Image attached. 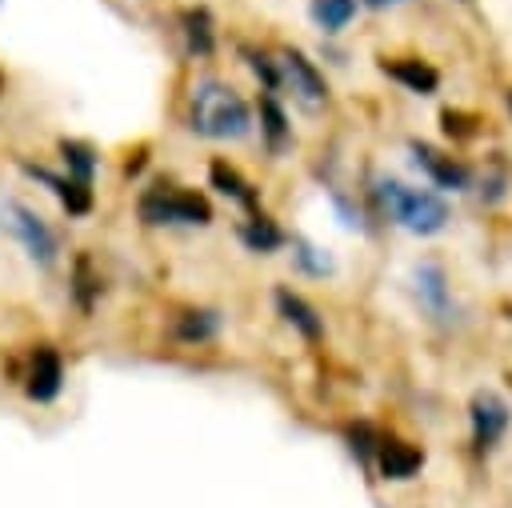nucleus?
Segmentation results:
<instances>
[{"instance_id": "f257e3e1", "label": "nucleus", "mask_w": 512, "mask_h": 508, "mask_svg": "<svg viewBox=\"0 0 512 508\" xmlns=\"http://www.w3.org/2000/svg\"><path fill=\"white\" fill-rule=\"evenodd\" d=\"M192 132L208 140H244L252 132V112L236 88L224 80H200L192 88V108H188Z\"/></svg>"}, {"instance_id": "f03ea898", "label": "nucleus", "mask_w": 512, "mask_h": 508, "mask_svg": "<svg viewBox=\"0 0 512 508\" xmlns=\"http://www.w3.org/2000/svg\"><path fill=\"white\" fill-rule=\"evenodd\" d=\"M140 220L160 228V224H212V204L208 196H200L196 188H180V184H168V180H156L152 188L140 192V204H136Z\"/></svg>"}, {"instance_id": "7ed1b4c3", "label": "nucleus", "mask_w": 512, "mask_h": 508, "mask_svg": "<svg viewBox=\"0 0 512 508\" xmlns=\"http://www.w3.org/2000/svg\"><path fill=\"white\" fill-rule=\"evenodd\" d=\"M380 196L388 204V212L408 228V232H420V236H432L448 224V204L432 192H420V188H404L400 180H384L380 184Z\"/></svg>"}, {"instance_id": "20e7f679", "label": "nucleus", "mask_w": 512, "mask_h": 508, "mask_svg": "<svg viewBox=\"0 0 512 508\" xmlns=\"http://www.w3.org/2000/svg\"><path fill=\"white\" fill-rule=\"evenodd\" d=\"M4 224L8 232L20 240V248L28 252L32 264L40 268H52L60 260V236L52 232V224L24 200H4Z\"/></svg>"}, {"instance_id": "39448f33", "label": "nucleus", "mask_w": 512, "mask_h": 508, "mask_svg": "<svg viewBox=\"0 0 512 508\" xmlns=\"http://www.w3.org/2000/svg\"><path fill=\"white\" fill-rule=\"evenodd\" d=\"M64 388V360L52 344H36L28 356V372H24V396L32 404H52Z\"/></svg>"}, {"instance_id": "423d86ee", "label": "nucleus", "mask_w": 512, "mask_h": 508, "mask_svg": "<svg viewBox=\"0 0 512 508\" xmlns=\"http://www.w3.org/2000/svg\"><path fill=\"white\" fill-rule=\"evenodd\" d=\"M280 76L288 80V88H292V96L300 100V108L320 112V108L328 104V84H324V76L316 72V64H312L300 48H288V52H284Z\"/></svg>"}, {"instance_id": "0eeeda50", "label": "nucleus", "mask_w": 512, "mask_h": 508, "mask_svg": "<svg viewBox=\"0 0 512 508\" xmlns=\"http://www.w3.org/2000/svg\"><path fill=\"white\" fill-rule=\"evenodd\" d=\"M24 168V176H32V180H40L56 200H60V208L68 212V216H88L92 212V184H84V180H72L68 172L60 176V172H52V168H44V164H20Z\"/></svg>"}, {"instance_id": "6e6552de", "label": "nucleus", "mask_w": 512, "mask_h": 508, "mask_svg": "<svg viewBox=\"0 0 512 508\" xmlns=\"http://www.w3.org/2000/svg\"><path fill=\"white\" fill-rule=\"evenodd\" d=\"M472 444L484 452V448H492L500 436H504V428H508V404L496 396V392H476L472 396Z\"/></svg>"}, {"instance_id": "1a4fd4ad", "label": "nucleus", "mask_w": 512, "mask_h": 508, "mask_svg": "<svg viewBox=\"0 0 512 508\" xmlns=\"http://www.w3.org/2000/svg\"><path fill=\"white\" fill-rule=\"evenodd\" d=\"M208 180H212V188H216L220 196L236 200L240 208H248V212L260 208V192H256V184H252L236 164H228L224 156H216V160L208 164Z\"/></svg>"}, {"instance_id": "9d476101", "label": "nucleus", "mask_w": 512, "mask_h": 508, "mask_svg": "<svg viewBox=\"0 0 512 508\" xmlns=\"http://www.w3.org/2000/svg\"><path fill=\"white\" fill-rule=\"evenodd\" d=\"M380 72H384V76H392L396 84H404L408 92H420V96L436 92V84H440V72H436L428 60H416V56L380 60Z\"/></svg>"}, {"instance_id": "9b49d317", "label": "nucleus", "mask_w": 512, "mask_h": 508, "mask_svg": "<svg viewBox=\"0 0 512 508\" xmlns=\"http://www.w3.org/2000/svg\"><path fill=\"white\" fill-rule=\"evenodd\" d=\"M412 156H416V164L440 184V188H464L468 184V168L460 164V160H452L448 152H440V148H432V144H420V140H412Z\"/></svg>"}, {"instance_id": "f8f14e48", "label": "nucleus", "mask_w": 512, "mask_h": 508, "mask_svg": "<svg viewBox=\"0 0 512 508\" xmlns=\"http://www.w3.org/2000/svg\"><path fill=\"white\" fill-rule=\"evenodd\" d=\"M100 292H104V280H100L92 256L80 252V256L72 260V272H68V296H72V304H76L80 312H92L96 300H100Z\"/></svg>"}, {"instance_id": "ddd939ff", "label": "nucleus", "mask_w": 512, "mask_h": 508, "mask_svg": "<svg viewBox=\"0 0 512 508\" xmlns=\"http://www.w3.org/2000/svg\"><path fill=\"white\" fill-rule=\"evenodd\" d=\"M276 308H280V316H284L304 340H320V336H324V320H320V312H316L304 296H296L292 288H276Z\"/></svg>"}, {"instance_id": "4468645a", "label": "nucleus", "mask_w": 512, "mask_h": 508, "mask_svg": "<svg viewBox=\"0 0 512 508\" xmlns=\"http://www.w3.org/2000/svg\"><path fill=\"white\" fill-rule=\"evenodd\" d=\"M376 464H380V472L388 480H408L424 464V452L412 448V444H404V440H396V436H388V440L376 444Z\"/></svg>"}, {"instance_id": "2eb2a0df", "label": "nucleus", "mask_w": 512, "mask_h": 508, "mask_svg": "<svg viewBox=\"0 0 512 508\" xmlns=\"http://www.w3.org/2000/svg\"><path fill=\"white\" fill-rule=\"evenodd\" d=\"M180 36H184V48L192 56H212L216 52V28H212L208 8H184L180 12Z\"/></svg>"}, {"instance_id": "dca6fc26", "label": "nucleus", "mask_w": 512, "mask_h": 508, "mask_svg": "<svg viewBox=\"0 0 512 508\" xmlns=\"http://www.w3.org/2000/svg\"><path fill=\"white\" fill-rule=\"evenodd\" d=\"M56 148H60L64 172H68L72 180H84V184H92V176H96V168H100V156H96V148H92V144H84V140H60Z\"/></svg>"}, {"instance_id": "f3484780", "label": "nucleus", "mask_w": 512, "mask_h": 508, "mask_svg": "<svg viewBox=\"0 0 512 508\" xmlns=\"http://www.w3.org/2000/svg\"><path fill=\"white\" fill-rule=\"evenodd\" d=\"M216 332H220V312H212V308H192V312L176 316V340H184V344H204Z\"/></svg>"}, {"instance_id": "a211bd4d", "label": "nucleus", "mask_w": 512, "mask_h": 508, "mask_svg": "<svg viewBox=\"0 0 512 508\" xmlns=\"http://www.w3.org/2000/svg\"><path fill=\"white\" fill-rule=\"evenodd\" d=\"M240 240L248 244V252H276L284 244V232L276 220H268L264 212H256L252 220L240 224Z\"/></svg>"}, {"instance_id": "6ab92c4d", "label": "nucleus", "mask_w": 512, "mask_h": 508, "mask_svg": "<svg viewBox=\"0 0 512 508\" xmlns=\"http://www.w3.org/2000/svg\"><path fill=\"white\" fill-rule=\"evenodd\" d=\"M356 16V0H312V20L324 32H340Z\"/></svg>"}, {"instance_id": "aec40b11", "label": "nucleus", "mask_w": 512, "mask_h": 508, "mask_svg": "<svg viewBox=\"0 0 512 508\" xmlns=\"http://www.w3.org/2000/svg\"><path fill=\"white\" fill-rule=\"evenodd\" d=\"M260 124H264V136H268V144L280 152L284 144H288V116H284V108L276 104V96H264L260 100Z\"/></svg>"}, {"instance_id": "412c9836", "label": "nucleus", "mask_w": 512, "mask_h": 508, "mask_svg": "<svg viewBox=\"0 0 512 508\" xmlns=\"http://www.w3.org/2000/svg\"><path fill=\"white\" fill-rule=\"evenodd\" d=\"M416 284H420V292H424V300L432 304V308H444V272L436 268V264H424V268H416Z\"/></svg>"}, {"instance_id": "4be33fe9", "label": "nucleus", "mask_w": 512, "mask_h": 508, "mask_svg": "<svg viewBox=\"0 0 512 508\" xmlns=\"http://www.w3.org/2000/svg\"><path fill=\"white\" fill-rule=\"evenodd\" d=\"M244 60H248V68L260 76V84L268 88V92H276L280 88V68L272 64V56L268 52H256V48H244Z\"/></svg>"}, {"instance_id": "5701e85b", "label": "nucleus", "mask_w": 512, "mask_h": 508, "mask_svg": "<svg viewBox=\"0 0 512 508\" xmlns=\"http://www.w3.org/2000/svg\"><path fill=\"white\" fill-rule=\"evenodd\" d=\"M440 124H444L448 136H456V140H472L480 120H476V116H464V112H456V108H444V112H440Z\"/></svg>"}, {"instance_id": "b1692460", "label": "nucleus", "mask_w": 512, "mask_h": 508, "mask_svg": "<svg viewBox=\"0 0 512 508\" xmlns=\"http://www.w3.org/2000/svg\"><path fill=\"white\" fill-rule=\"evenodd\" d=\"M300 252H296V260L308 268V272H316V276H324V272H332V260L328 256H320L316 248H308V244H296Z\"/></svg>"}, {"instance_id": "393cba45", "label": "nucleus", "mask_w": 512, "mask_h": 508, "mask_svg": "<svg viewBox=\"0 0 512 508\" xmlns=\"http://www.w3.org/2000/svg\"><path fill=\"white\" fill-rule=\"evenodd\" d=\"M368 8H392V4H400V0H364Z\"/></svg>"}, {"instance_id": "a878e982", "label": "nucleus", "mask_w": 512, "mask_h": 508, "mask_svg": "<svg viewBox=\"0 0 512 508\" xmlns=\"http://www.w3.org/2000/svg\"><path fill=\"white\" fill-rule=\"evenodd\" d=\"M0 92H4V76H0Z\"/></svg>"}]
</instances>
